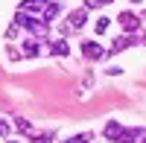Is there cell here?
Masks as SVG:
<instances>
[{
    "mask_svg": "<svg viewBox=\"0 0 146 143\" xmlns=\"http://www.w3.org/2000/svg\"><path fill=\"white\" fill-rule=\"evenodd\" d=\"M32 143H53V134L44 132V134H38V137H32Z\"/></svg>",
    "mask_w": 146,
    "mask_h": 143,
    "instance_id": "14",
    "label": "cell"
},
{
    "mask_svg": "<svg viewBox=\"0 0 146 143\" xmlns=\"http://www.w3.org/2000/svg\"><path fill=\"white\" fill-rule=\"evenodd\" d=\"M21 53L27 56V58H35V56L41 53V47H38V41H35V38H23V44H21Z\"/></svg>",
    "mask_w": 146,
    "mask_h": 143,
    "instance_id": "4",
    "label": "cell"
},
{
    "mask_svg": "<svg viewBox=\"0 0 146 143\" xmlns=\"http://www.w3.org/2000/svg\"><path fill=\"white\" fill-rule=\"evenodd\" d=\"M108 23H111V18H96V35H102L108 29Z\"/></svg>",
    "mask_w": 146,
    "mask_h": 143,
    "instance_id": "12",
    "label": "cell"
},
{
    "mask_svg": "<svg viewBox=\"0 0 146 143\" xmlns=\"http://www.w3.org/2000/svg\"><path fill=\"white\" fill-rule=\"evenodd\" d=\"M120 132H123V126H120L117 120H111V123H108V126H105V137H108V140H111V143H114V140L120 137Z\"/></svg>",
    "mask_w": 146,
    "mask_h": 143,
    "instance_id": "7",
    "label": "cell"
},
{
    "mask_svg": "<svg viewBox=\"0 0 146 143\" xmlns=\"http://www.w3.org/2000/svg\"><path fill=\"white\" fill-rule=\"evenodd\" d=\"M50 53H56V56H67V53H70V47H67L64 38H58V41H50Z\"/></svg>",
    "mask_w": 146,
    "mask_h": 143,
    "instance_id": "8",
    "label": "cell"
},
{
    "mask_svg": "<svg viewBox=\"0 0 146 143\" xmlns=\"http://www.w3.org/2000/svg\"><path fill=\"white\" fill-rule=\"evenodd\" d=\"M18 29H21V26H18V23H12V26L6 29V38H15V35H18Z\"/></svg>",
    "mask_w": 146,
    "mask_h": 143,
    "instance_id": "16",
    "label": "cell"
},
{
    "mask_svg": "<svg viewBox=\"0 0 146 143\" xmlns=\"http://www.w3.org/2000/svg\"><path fill=\"white\" fill-rule=\"evenodd\" d=\"M105 3H111V0H102V6H105Z\"/></svg>",
    "mask_w": 146,
    "mask_h": 143,
    "instance_id": "18",
    "label": "cell"
},
{
    "mask_svg": "<svg viewBox=\"0 0 146 143\" xmlns=\"http://www.w3.org/2000/svg\"><path fill=\"white\" fill-rule=\"evenodd\" d=\"M140 143H146V137H143V140H140Z\"/></svg>",
    "mask_w": 146,
    "mask_h": 143,
    "instance_id": "20",
    "label": "cell"
},
{
    "mask_svg": "<svg viewBox=\"0 0 146 143\" xmlns=\"http://www.w3.org/2000/svg\"><path fill=\"white\" fill-rule=\"evenodd\" d=\"M137 134H140V128H123L114 143H137Z\"/></svg>",
    "mask_w": 146,
    "mask_h": 143,
    "instance_id": "5",
    "label": "cell"
},
{
    "mask_svg": "<svg viewBox=\"0 0 146 143\" xmlns=\"http://www.w3.org/2000/svg\"><path fill=\"white\" fill-rule=\"evenodd\" d=\"M131 3H143V0H131Z\"/></svg>",
    "mask_w": 146,
    "mask_h": 143,
    "instance_id": "17",
    "label": "cell"
},
{
    "mask_svg": "<svg viewBox=\"0 0 146 143\" xmlns=\"http://www.w3.org/2000/svg\"><path fill=\"white\" fill-rule=\"evenodd\" d=\"M44 6H47L44 0H23L18 12H44Z\"/></svg>",
    "mask_w": 146,
    "mask_h": 143,
    "instance_id": "6",
    "label": "cell"
},
{
    "mask_svg": "<svg viewBox=\"0 0 146 143\" xmlns=\"http://www.w3.org/2000/svg\"><path fill=\"white\" fill-rule=\"evenodd\" d=\"M91 134H79V137H73V140H64V143H88Z\"/></svg>",
    "mask_w": 146,
    "mask_h": 143,
    "instance_id": "15",
    "label": "cell"
},
{
    "mask_svg": "<svg viewBox=\"0 0 146 143\" xmlns=\"http://www.w3.org/2000/svg\"><path fill=\"white\" fill-rule=\"evenodd\" d=\"M15 128L23 132V134H29V132H32V123L27 120V117H15Z\"/></svg>",
    "mask_w": 146,
    "mask_h": 143,
    "instance_id": "10",
    "label": "cell"
},
{
    "mask_svg": "<svg viewBox=\"0 0 146 143\" xmlns=\"http://www.w3.org/2000/svg\"><path fill=\"white\" fill-rule=\"evenodd\" d=\"M85 21H88V9H76V12H70L67 15V29H82L85 26Z\"/></svg>",
    "mask_w": 146,
    "mask_h": 143,
    "instance_id": "2",
    "label": "cell"
},
{
    "mask_svg": "<svg viewBox=\"0 0 146 143\" xmlns=\"http://www.w3.org/2000/svg\"><path fill=\"white\" fill-rule=\"evenodd\" d=\"M12 134V126H9V120H3L0 117V137H9Z\"/></svg>",
    "mask_w": 146,
    "mask_h": 143,
    "instance_id": "13",
    "label": "cell"
},
{
    "mask_svg": "<svg viewBox=\"0 0 146 143\" xmlns=\"http://www.w3.org/2000/svg\"><path fill=\"white\" fill-rule=\"evenodd\" d=\"M56 15H58V3H47L44 12H41V21H44V23H50Z\"/></svg>",
    "mask_w": 146,
    "mask_h": 143,
    "instance_id": "9",
    "label": "cell"
},
{
    "mask_svg": "<svg viewBox=\"0 0 146 143\" xmlns=\"http://www.w3.org/2000/svg\"><path fill=\"white\" fill-rule=\"evenodd\" d=\"M131 44H135L131 38H117L114 47H111V53H120V50H126V47H131Z\"/></svg>",
    "mask_w": 146,
    "mask_h": 143,
    "instance_id": "11",
    "label": "cell"
},
{
    "mask_svg": "<svg viewBox=\"0 0 146 143\" xmlns=\"http://www.w3.org/2000/svg\"><path fill=\"white\" fill-rule=\"evenodd\" d=\"M6 143H18V140H6Z\"/></svg>",
    "mask_w": 146,
    "mask_h": 143,
    "instance_id": "19",
    "label": "cell"
},
{
    "mask_svg": "<svg viewBox=\"0 0 146 143\" xmlns=\"http://www.w3.org/2000/svg\"><path fill=\"white\" fill-rule=\"evenodd\" d=\"M82 56L91 58V62H100V58L105 56V50H102L96 41H82Z\"/></svg>",
    "mask_w": 146,
    "mask_h": 143,
    "instance_id": "1",
    "label": "cell"
},
{
    "mask_svg": "<svg viewBox=\"0 0 146 143\" xmlns=\"http://www.w3.org/2000/svg\"><path fill=\"white\" fill-rule=\"evenodd\" d=\"M117 21H120V26H123L126 32H137V26H140V18L135 15V12H123Z\"/></svg>",
    "mask_w": 146,
    "mask_h": 143,
    "instance_id": "3",
    "label": "cell"
}]
</instances>
